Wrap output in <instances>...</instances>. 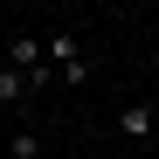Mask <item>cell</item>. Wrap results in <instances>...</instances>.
<instances>
[{
    "mask_svg": "<svg viewBox=\"0 0 159 159\" xmlns=\"http://www.w3.org/2000/svg\"><path fill=\"white\" fill-rule=\"evenodd\" d=\"M118 131H125L131 145H152V139H159V104H152V97H131V104H118Z\"/></svg>",
    "mask_w": 159,
    "mask_h": 159,
    "instance_id": "cell-1",
    "label": "cell"
},
{
    "mask_svg": "<svg viewBox=\"0 0 159 159\" xmlns=\"http://www.w3.org/2000/svg\"><path fill=\"white\" fill-rule=\"evenodd\" d=\"M7 69H21V76H35L42 62H48V35H7V56H0Z\"/></svg>",
    "mask_w": 159,
    "mask_h": 159,
    "instance_id": "cell-2",
    "label": "cell"
},
{
    "mask_svg": "<svg viewBox=\"0 0 159 159\" xmlns=\"http://www.w3.org/2000/svg\"><path fill=\"white\" fill-rule=\"evenodd\" d=\"M28 97H35V83H28L21 69H7V62H0V111H21Z\"/></svg>",
    "mask_w": 159,
    "mask_h": 159,
    "instance_id": "cell-3",
    "label": "cell"
},
{
    "mask_svg": "<svg viewBox=\"0 0 159 159\" xmlns=\"http://www.w3.org/2000/svg\"><path fill=\"white\" fill-rule=\"evenodd\" d=\"M7 152H14V159H42V139H35V131H14Z\"/></svg>",
    "mask_w": 159,
    "mask_h": 159,
    "instance_id": "cell-4",
    "label": "cell"
},
{
    "mask_svg": "<svg viewBox=\"0 0 159 159\" xmlns=\"http://www.w3.org/2000/svg\"><path fill=\"white\" fill-rule=\"evenodd\" d=\"M0 159H14V152H7V145H0Z\"/></svg>",
    "mask_w": 159,
    "mask_h": 159,
    "instance_id": "cell-5",
    "label": "cell"
}]
</instances>
